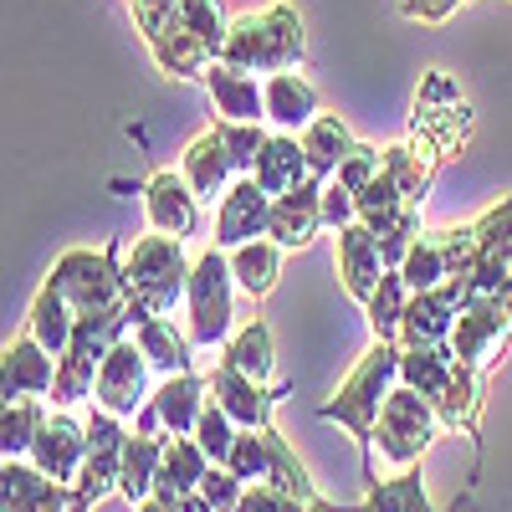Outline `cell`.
<instances>
[{
	"label": "cell",
	"mask_w": 512,
	"mask_h": 512,
	"mask_svg": "<svg viewBox=\"0 0 512 512\" xmlns=\"http://www.w3.org/2000/svg\"><path fill=\"white\" fill-rule=\"evenodd\" d=\"M128 11H134V26L144 31L159 72L169 77H205L231 31L221 0H128Z\"/></svg>",
	"instance_id": "1"
},
{
	"label": "cell",
	"mask_w": 512,
	"mask_h": 512,
	"mask_svg": "<svg viewBox=\"0 0 512 512\" xmlns=\"http://www.w3.org/2000/svg\"><path fill=\"white\" fill-rule=\"evenodd\" d=\"M400 384V344H384L374 338V349L354 364V374L338 384V395L328 405H318V420H333L359 441L364 456V477L374 482V425H379V405Z\"/></svg>",
	"instance_id": "2"
},
{
	"label": "cell",
	"mask_w": 512,
	"mask_h": 512,
	"mask_svg": "<svg viewBox=\"0 0 512 512\" xmlns=\"http://www.w3.org/2000/svg\"><path fill=\"white\" fill-rule=\"evenodd\" d=\"M303 57H308L303 16H297V6L277 0L267 11H251V16L231 21L216 62H226L236 72H292V67H303Z\"/></svg>",
	"instance_id": "3"
},
{
	"label": "cell",
	"mask_w": 512,
	"mask_h": 512,
	"mask_svg": "<svg viewBox=\"0 0 512 512\" xmlns=\"http://www.w3.org/2000/svg\"><path fill=\"white\" fill-rule=\"evenodd\" d=\"M190 256H185V241L180 236H139L134 246L123 251V282H128V297L154 313V318H169L180 303H185V292H190Z\"/></svg>",
	"instance_id": "4"
},
{
	"label": "cell",
	"mask_w": 512,
	"mask_h": 512,
	"mask_svg": "<svg viewBox=\"0 0 512 512\" xmlns=\"http://www.w3.org/2000/svg\"><path fill=\"white\" fill-rule=\"evenodd\" d=\"M236 272L226 246H205L190 267V292H185V333L195 349H216L236 333Z\"/></svg>",
	"instance_id": "5"
},
{
	"label": "cell",
	"mask_w": 512,
	"mask_h": 512,
	"mask_svg": "<svg viewBox=\"0 0 512 512\" xmlns=\"http://www.w3.org/2000/svg\"><path fill=\"white\" fill-rule=\"evenodd\" d=\"M47 282L67 297L77 313H103V308H128V282H123V241H108L98 251L88 246H72L62 251Z\"/></svg>",
	"instance_id": "6"
},
{
	"label": "cell",
	"mask_w": 512,
	"mask_h": 512,
	"mask_svg": "<svg viewBox=\"0 0 512 512\" xmlns=\"http://www.w3.org/2000/svg\"><path fill=\"white\" fill-rule=\"evenodd\" d=\"M441 436V415L436 405L425 400L410 384H395L379 405V425H374V441H379V456L395 466V472H410V466L431 451V441Z\"/></svg>",
	"instance_id": "7"
},
{
	"label": "cell",
	"mask_w": 512,
	"mask_h": 512,
	"mask_svg": "<svg viewBox=\"0 0 512 512\" xmlns=\"http://www.w3.org/2000/svg\"><path fill=\"white\" fill-rule=\"evenodd\" d=\"M472 236H477L472 272L456 282L466 287V297H497L502 287H512V195L472 221Z\"/></svg>",
	"instance_id": "8"
},
{
	"label": "cell",
	"mask_w": 512,
	"mask_h": 512,
	"mask_svg": "<svg viewBox=\"0 0 512 512\" xmlns=\"http://www.w3.org/2000/svg\"><path fill=\"white\" fill-rule=\"evenodd\" d=\"M149 374H154L149 354L134 344V333H128V338H118V344H113V354L103 359L93 400H98L108 415H118V420L139 415V410L149 405Z\"/></svg>",
	"instance_id": "9"
},
{
	"label": "cell",
	"mask_w": 512,
	"mask_h": 512,
	"mask_svg": "<svg viewBox=\"0 0 512 512\" xmlns=\"http://www.w3.org/2000/svg\"><path fill=\"white\" fill-rule=\"evenodd\" d=\"M507 344H512V318L502 308V297H472V303L461 308L456 328H451V354L461 364L492 369Z\"/></svg>",
	"instance_id": "10"
},
{
	"label": "cell",
	"mask_w": 512,
	"mask_h": 512,
	"mask_svg": "<svg viewBox=\"0 0 512 512\" xmlns=\"http://www.w3.org/2000/svg\"><path fill=\"white\" fill-rule=\"evenodd\" d=\"M210 379V400H216L241 431H267L272 425V410H277V400L287 395V384H262V379H251V374H241L236 364H216L205 374Z\"/></svg>",
	"instance_id": "11"
},
{
	"label": "cell",
	"mask_w": 512,
	"mask_h": 512,
	"mask_svg": "<svg viewBox=\"0 0 512 512\" xmlns=\"http://www.w3.org/2000/svg\"><path fill=\"white\" fill-rule=\"evenodd\" d=\"M472 303L466 287L451 277L441 287H425V292H410V308H405V323H400V349H415V344H451V328L461 318V308Z\"/></svg>",
	"instance_id": "12"
},
{
	"label": "cell",
	"mask_w": 512,
	"mask_h": 512,
	"mask_svg": "<svg viewBox=\"0 0 512 512\" xmlns=\"http://www.w3.org/2000/svg\"><path fill=\"white\" fill-rule=\"evenodd\" d=\"M57 384V354L26 328L16 333L0 354V400H26V395H52Z\"/></svg>",
	"instance_id": "13"
},
{
	"label": "cell",
	"mask_w": 512,
	"mask_h": 512,
	"mask_svg": "<svg viewBox=\"0 0 512 512\" xmlns=\"http://www.w3.org/2000/svg\"><path fill=\"white\" fill-rule=\"evenodd\" d=\"M31 461H36L52 482L77 487L82 461H88V420H77L72 410L47 415V425H41V436H36V446H31Z\"/></svg>",
	"instance_id": "14"
},
{
	"label": "cell",
	"mask_w": 512,
	"mask_h": 512,
	"mask_svg": "<svg viewBox=\"0 0 512 512\" xmlns=\"http://www.w3.org/2000/svg\"><path fill=\"white\" fill-rule=\"evenodd\" d=\"M333 267H338V282H344V292L354 297V303H369L390 262H384L379 236L364 221H354L344 231H333Z\"/></svg>",
	"instance_id": "15"
},
{
	"label": "cell",
	"mask_w": 512,
	"mask_h": 512,
	"mask_svg": "<svg viewBox=\"0 0 512 512\" xmlns=\"http://www.w3.org/2000/svg\"><path fill=\"white\" fill-rule=\"evenodd\" d=\"M267 226H272V195L256 185V175H236L216 205V246L231 251L241 241L267 236Z\"/></svg>",
	"instance_id": "16"
},
{
	"label": "cell",
	"mask_w": 512,
	"mask_h": 512,
	"mask_svg": "<svg viewBox=\"0 0 512 512\" xmlns=\"http://www.w3.org/2000/svg\"><path fill=\"white\" fill-rule=\"evenodd\" d=\"M323 185H328V180L308 175L303 185L272 195V226H267V236H272L277 246H287V251L313 246V236L323 231Z\"/></svg>",
	"instance_id": "17"
},
{
	"label": "cell",
	"mask_w": 512,
	"mask_h": 512,
	"mask_svg": "<svg viewBox=\"0 0 512 512\" xmlns=\"http://www.w3.org/2000/svg\"><path fill=\"white\" fill-rule=\"evenodd\" d=\"M0 512H72V487L52 482L36 461H0Z\"/></svg>",
	"instance_id": "18"
},
{
	"label": "cell",
	"mask_w": 512,
	"mask_h": 512,
	"mask_svg": "<svg viewBox=\"0 0 512 512\" xmlns=\"http://www.w3.org/2000/svg\"><path fill=\"white\" fill-rule=\"evenodd\" d=\"M144 216H149V231H164V236H195L200 226V195L190 190L185 175L175 169H159V175L144 185Z\"/></svg>",
	"instance_id": "19"
},
{
	"label": "cell",
	"mask_w": 512,
	"mask_h": 512,
	"mask_svg": "<svg viewBox=\"0 0 512 512\" xmlns=\"http://www.w3.org/2000/svg\"><path fill=\"white\" fill-rule=\"evenodd\" d=\"M205 395H210V379L195 374V369H185V374L159 379V390L149 395V410L159 415V425H164L169 436H195V425H200V415L210 405Z\"/></svg>",
	"instance_id": "20"
},
{
	"label": "cell",
	"mask_w": 512,
	"mask_h": 512,
	"mask_svg": "<svg viewBox=\"0 0 512 512\" xmlns=\"http://www.w3.org/2000/svg\"><path fill=\"white\" fill-rule=\"evenodd\" d=\"M200 82H205L210 103H216V118L267 123V93H262V82H256L251 72H236V67H226V62H210Z\"/></svg>",
	"instance_id": "21"
},
{
	"label": "cell",
	"mask_w": 512,
	"mask_h": 512,
	"mask_svg": "<svg viewBox=\"0 0 512 512\" xmlns=\"http://www.w3.org/2000/svg\"><path fill=\"white\" fill-rule=\"evenodd\" d=\"M262 93H267V123L282 128V134H303V128L323 113L318 108V88L303 77V72H272L262 82Z\"/></svg>",
	"instance_id": "22"
},
{
	"label": "cell",
	"mask_w": 512,
	"mask_h": 512,
	"mask_svg": "<svg viewBox=\"0 0 512 512\" xmlns=\"http://www.w3.org/2000/svg\"><path fill=\"white\" fill-rule=\"evenodd\" d=\"M482 390H487V369L456 359L451 390L436 400L441 431H451V436H472V441H477V436H482Z\"/></svg>",
	"instance_id": "23"
},
{
	"label": "cell",
	"mask_w": 512,
	"mask_h": 512,
	"mask_svg": "<svg viewBox=\"0 0 512 512\" xmlns=\"http://www.w3.org/2000/svg\"><path fill=\"white\" fill-rule=\"evenodd\" d=\"M180 175L190 180V190H195L200 200H221V195L231 190V180H236V159H231V149L221 144L216 128H210V134H200V139L185 149Z\"/></svg>",
	"instance_id": "24"
},
{
	"label": "cell",
	"mask_w": 512,
	"mask_h": 512,
	"mask_svg": "<svg viewBox=\"0 0 512 512\" xmlns=\"http://www.w3.org/2000/svg\"><path fill=\"white\" fill-rule=\"evenodd\" d=\"M134 344L149 354L154 374H164V379L195 369V344H190V333H175V323H169V318L139 313V318H134Z\"/></svg>",
	"instance_id": "25"
},
{
	"label": "cell",
	"mask_w": 512,
	"mask_h": 512,
	"mask_svg": "<svg viewBox=\"0 0 512 512\" xmlns=\"http://www.w3.org/2000/svg\"><path fill=\"white\" fill-rule=\"evenodd\" d=\"M256 185H262L267 195H282V190H292V185H303L313 169H308V154H303V139L297 134H277L262 144V154H256Z\"/></svg>",
	"instance_id": "26"
},
{
	"label": "cell",
	"mask_w": 512,
	"mask_h": 512,
	"mask_svg": "<svg viewBox=\"0 0 512 512\" xmlns=\"http://www.w3.org/2000/svg\"><path fill=\"white\" fill-rule=\"evenodd\" d=\"M164 441L169 431H128V451H123V482H118V497L123 502H144L159 482V461H164Z\"/></svg>",
	"instance_id": "27"
},
{
	"label": "cell",
	"mask_w": 512,
	"mask_h": 512,
	"mask_svg": "<svg viewBox=\"0 0 512 512\" xmlns=\"http://www.w3.org/2000/svg\"><path fill=\"white\" fill-rule=\"evenodd\" d=\"M451 374H456L451 344H415V349H400V384L420 390L431 405L451 390Z\"/></svg>",
	"instance_id": "28"
},
{
	"label": "cell",
	"mask_w": 512,
	"mask_h": 512,
	"mask_svg": "<svg viewBox=\"0 0 512 512\" xmlns=\"http://www.w3.org/2000/svg\"><path fill=\"white\" fill-rule=\"evenodd\" d=\"M210 466H216V461L205 456V446H200L195 436H169V441H164V461H159L154 492H180V497H190V492H200V482H205Z\"/></svg>",
	"instance_id": "29"
},
{
	"label": "cell",
	"mask_w": 512,
	"mask_h": 512,
	"mask_svg": "<svg viewBox=\"0 0 512 512\" xmlns=\"http://www.w3.org/2000/svg\"><path fill=\"white\" fill-rule=\"evenodd\" d=\"M297 139H303L308 169H313L318 180H333V175H338V164H344V154L354 149V134H349V123L338 118V113H318Z\"/></svg>",
	"instance_id": "30"
},
{
	"label": "cell",
	"mask_w": 512,
	"mask_h": 512,
	"mask_svg": "<svg viewBox=\"0 0 512 512\" xmlns=\"http://www.w3.org/2000/svg\"><path fill=\"white\" fill-rule=\"evenodd\" d=\"M282 251H287V246H277L272 236H256V241L231 246V272H236L241 292L272 297V287H277V277H282Z\"/></svg>",
	"instance_id": "31"
},
{
	"label": "cell",
	"mask_w": 512,
	"mask_h": 512,
	"mask_svg": "<svg viewBox=\"0 0 512 512\" xmlns=\"http://www.w3.org/2000/svg\"><path fill=\"white\" fill-rule=\"evenodd\" d=\"M26 328L47 344L57 359L67 354V344H72V328H77V308L67 303V297L52 287V282H41L36 287V297H31V313H26Z\"/></svg>",
	"instance_id": "32"
},
{
	"label": "cell",
	"mask_w": 512,
	"mask_h": 512,
	"mask_svg": "<svg viewBox=\"0 0 512 512\" xmlns=\"http://www.w3.org/2000/svg\"><path fill=\"white\" fill-rule=\"evenodd\" d=\"M221 359L226 364H236L241 374H251V379H262V384H272V374H277V349H272V328L262 323V318H251V323H241L226 344H221Z\"/></svg>",
	"instance_id": "33"
},
{
	"label": "cell",
	"mask_w": 512,
	"mask_h": 512,
	"mask_svg": "<svg viewBox=\"0 0 512 512\" xmlns=\"http://www.w3.org/2000/svg\"><path fill=\"white\" fill-rule=\"evenodd\" d=\"M405 308H410V282L400 267H384L374 297L364 303V318H369V333L384 338V344H400V323H405Z\"/></svg>",
	"instance_id": "34"
},
{
	"label": "cell",
	"mask_w": 512,
	"mask_h": 512,
	"mask_svg": "<svg viewBox=\"0 0 512 512\" xmlns=\"http://www.w3.org/2000/svg\"><path fill=\"white\" fill-rule=\"evenodd\" d=\"M359 512H441V507H431L420 472L410 466V472H395V477H384V482L374 477L369 482V497L359 502ZM451 512H466V502H456Z\"/></svg>",
	"instance_id": "35"
},
{
	"label": "cell",
	"mask_w": 512,
	"mask_h": 512,
	"mask_svg": "<svg viewBox=\"0 0 512 512\" xmlns=\"http://www.w3.org/2000/svg\"><path fill=\"white\" fill-rule=\"evenodd\" d=\"M400 272H405L410 292H425V287H441V282H451V251H446V231H436V236H420V241L410 246V256L400 262Z\"/></svg>",
	"instance_id": "36"
},
{
	"label": "cell",
	"mask_w": 512,
	"mask_h": 512,
	"mask_svg": "<svg viewBox=\"0 0 512 512\" xmlns=\"http://www.w3.org/2000/svg\"><path fill=\"white\" fill-rule=\"evenodd\" d=\"M41 425H47V410H41L36 395L6 400V415H0V456H31Z\"/></svg>",
	"instance_id": "37"
},
{
	"label": "cell",
	"mask_w": 512,
	"mask_h": 512,
	"mask_svg": "<svg viewBox=\"0 0 512 512\" xmlns=\"http://www.w3.org/2000/svg\"><path fill=\"white\" fill-rule=\"evenodd\" d=\"M210 128H216L221 144L231 149V159H236V175H251V169H256V154H262V144L272 139L262 123H241V118H216Z\"/></svg>",
	"instance_id": "38"
},
{
	"label": "cell",
	"mask_w": 512,
	"mask_h": 512,
	"mask_svg": "<svg viewBox=\"0 0 512 512\" xmlns=\"http://www.w3.org/2000/svg\"><path fill=\"white\" fill-rule=\"evenodd\" d=\"M236 436H241V425L216 405V400H210L205 405V415H200V425H195V441L205 446V456L210 461H216V466H226L231 461V446H236Z\"/></svg>",
	"instance_id": "39"
},
{
	"label": "cell",
	"mask_w": 512,
	"mask_h": 512,
	"mask_svg": "<svg viewBox=\"0 0 512 512\" xmlns=\"http://www.w3.org/2000/svg\"><path fill=\"white\" fill-rule=\"evenodd\" d=\"M379 169H384V149H374V144H359V139H354V149L344 154V164H338V175H333V180H338V185H349V190L359 195V190L379 175Z\"/></svg>",
	"instance_id": "40"
},
{
	"label": "cell",
	"mask_w": 512,
	"mask_h": 512,
	"mask_svg": "<svg viewBox=\"0 0 512 512\" xmlns=\"http://www.w3.org/2000/svg\"><path fill=\"white\" fill-rule=\"evenodd\" d=\"M313 502L308 497H292V492H282L272 482H256V487H246V497L236 502V512H313Z\"/></svg>",
	"instance_id": "41"
},
{
	"label": "cell",
	"mask_w": 512,
	"mask_h": 512,
	"mask_svg": "<svg viewBox=\"0 0 512 512\" xmlns=\"http://www.w3.org/2000/svg\"><path fill=\"white\" fill-rule=\"evenodd\" d=\"M200 497L210 502V512H236V502L246 497V482L231 472V466H210L205 482H200Z\"/></svg>",
	"instance_id": "42"
},
{
	"label": "cell",
	"mask_w": 512,
	"mask_h": 512,
	"mask_svg": "<svg viewBox=\"0 0 512 512\" xmlns=\"http://www.w3.org/2000/svg\"><path fill=\"white\" fill-rule=\"evenodd\" d=\"M354 221H359V195H354L349 185L328 180V185H323V231H344V226H354Z\"/></svg>",
	"instance_id": "43"
},
{
	"label": "cell",
	"mask_w": 512,
	"mask_h": 512,
	"mask_svg": "<svg viewBox=\"0 0 512 512\" xmlns=\"http://www.w3.org/2000/svg\"><path fill=\"white\" fill-rule=\"evenodd\" d=\"M456 6H466V0H400V16L420 21V26H446L456 16Z\"/></svg>",
	"instance_id": "44"
},
{
	"label": "cell",
	"mask_w": 512,
	"mask_h": 512,
	"mask_svg": "<svg viewBox=\"0 0 512 512\" xmlns=\"http://www.w3.org/2000/svg\"><path fill=\"white\" fill-rule=\"evenodd\" d=\"M139 512H210V502L200 492H190V497H180V492H149L139 502Z\"/></svg>",
	"instance_id": "45"
}]
</instances>
